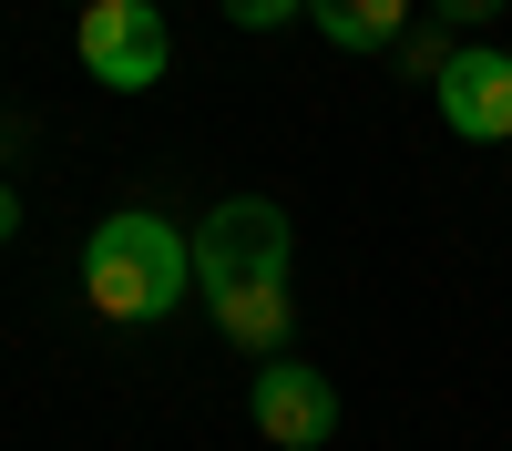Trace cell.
Segmentation results:
<instances>
[{
    "instance_id": "cell-1",
    "label": "cell",
    "mask_w": 512,
    "mask_h": 451,
    "mask_svg": "<svg viewBox=\"0 0 512 451\" xmlns=\"http://www.w3.org/2000/svg\"><path fill=\"white\" fill-rule=\"evenodd\" d=\"M185 287H195V236L164 226L154 205H113V216L82 236V298L103 318H123V328L185 308Z\"/></svg>"
},
{
    "instance_id": "cell-2",
    "label": "cell",
    "mask_w": 512,
    "mask_h": 451,
    "mask_svg": "<svg viewBox=\"0 0 512 451\" xmlns=\"http://www.w3.org/2000/svg\"><path fill=\"white\" fill-rule=\"evenodd\" d=\"M164 62H175V31H164L154 0H93L82 11V72L103 93H154Z\"/></svg>"
},
{
    "instance_id": "cell-3",
    "label": "cell",
    "mask_w": 512,
    "mask_h": 451,
    "mask_svg": "<svg viewBox=\"0 0 512 451\" xmlns=\"http://www.w3.org/2000/svg\"><path fill=\"white\" fill-rule=\"evenodd\" d=\"M256 267H297V226L277 195H216L195 226V277H256Z\"/></svg>"
},
{
    "instance_id": "cell-4",
    "label": "cell",
    "mask_w": 512,
    "mask_h": 451,
    "mask_svg": "<svg viewBox=\"0 0 512 451\" xmlns=\"http://www.w3.org/2000/svg\"><path fill=\"white\" fill-rule=\"evenodd\" d=\"M246 410H256V431H267L277 451H328L338 441V390H328V369H308V359H256Z\"/></svg>"
},
{
    "instance_id": "cell-5",
    "label": "cell",
    "mask_w": 512,
    "mask_h": 451,
    "mask_svg": "<svg viewBox=\"0 0 512 451\" xmlns=\"http://www.w3.org/2000/svg\"><path fill=\"white\" fill-rule=\"evenodd\" d=\"M431 93H441V123L461 144H512V52L502 41H461Z\"/></svg>"
},
{
    "instance_id": "cell-6",
    "label": "cell",
    "mask_w": 512,
    "mask_h": 451,
    "mask_svg": "<svg viewBox=\"0 0 512 451\" xmlns=\"http://www.w3.org/2000/svg\"><path fill=\"white\" fill-rule=\"evenodd\" d=\"M205 318H216L246 359H287V339H297V287H287L277 267H256V277H205Z\"/></svg>"
},
{
    "instance_id": "cell-7",
    "label": "cell",
    "mask_w": 512,
    "mask_h": 451,
    "mask_svg": "<svg viewBox=\"0 0 512 451\" xmlns=\"http://www.w3.org/2000/svg\"><path fill=\"white\" fill-rule=\"evenodd\" d=\"M308 21L338 41V52H400L410 0H308Z\"/></svg>"
},
{
    "instance_id": "cell-8",
    "label": "cell",
    "mask_w": 512,
    "mask_h": 451,
    "mask_svg": "<svg viewBox=\"0 0 512 451\" xmlns=\"http://www.w3.org/2000/svg\"><path fill=\"white\" fill-rule=\"evenodd\" d=\"M216 11H226L236 31H287L297 11H308V0H216Z\"/></svg>"
},
{
    "instance_id": "cell-9",
    "label": "cell",
    "mask_w": 512,
    "mask_h": 451,
    "mask_svg": "<svg viewBox=\"0 0 512 451\" xmlns=\"http://www.w3.org/2000/svg\"><path fill=\"white\" fill-rule=\"evenodd\" d=\"M400 72L441 82V72H451V41H441V31H400Z\"/></svg>"
},
{
    "instance_id": "cell-10",
    "label": "cell",
    "mask_w": 512,
    "mask_h": 451,
    "mask_svg": "<svg viewBox=\"0 0 512 451\" xmlns=\"http://www.w3.org/2000/svg\"><path fill=\"white\" fill-rule=\"evenodd\" d=\"M431 11H441V31H492L512 0H431Z\"/></svg>"
},
{
    "instance_id": "cell-11",
    "label": "cell",
    "mask_w": 512,
    "mask_h": 451,
    "mask_svg": "<svg viewBox=\"0 0 512 451\" xmlns=\"http://www.w3.org/2000/svg\"><path fill=\"white\" fill-rule=\"evenodd\" d=\"M11 226H21V195H11V185H0V246H11Z\"/></svg>"
},
{
    "instance_id": "cell-12",
    "label": "cell",
    "mask_w": 512,
    "mask_h": 451,
    "mask_svg": "<svg viewBox=\"0 0 512 451\" xmlns=\"http://www.w3.org/2000/svg\"><path fill=\"white\" fill-rule=\"evenodd\" d=\"M72 11H93V0H72Z\"/></svg>"
},
{
    "instance_id": "cell-13",
    "label": "cell",
    "mask_w": 512,
    "mask_h": 451,
    "mask_svg": "<svg viewBox=\"0 0 512 451\" xmlns=\"http://www.w3.org/2000/svg\"><path fill=\"white\" fill-rule=\"evenodd\" d=\"M0 154H11V134H0Z\"/></svg>"
}]
</instances>
